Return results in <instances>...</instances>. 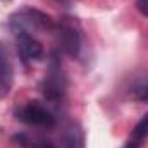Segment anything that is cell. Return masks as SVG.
<instances>
[{"mask_svg":"<svg viewBox=\"0 0 148 148\" xmlns=\"http://www.w3.org/2000/svg\"><path fill=\"white\" fill-rule=\"evenodd\" d=\"M10 26L19 33H28V29H52V21L48 16L35 9H23L10 16Z\"/></svg>","mask_w":148,"mask_h":148,"instance_id":"6da1fadb","label":"cell"},{"mask_svg":"<svg viewBox=\"0 0 148 148\" xmlns=\"http://www.w3.org/2000/svg\"><path fill=\"white\" fill-rule=\"evenodd\" d=\"M17 119L23 121L24 124H29V126H43V127H48V126H53L55 124V117L52 115V112L47 110L36 100H31L26 105H23L17 110Z\"/></svg>","mask_w":148,"mask_h":148,"instance_id":"7a4b0ae2","label":"cell"},{"mask_svg":"<svg viewBox=\"0 0 148 148\" xmlns=\"http://www.w3.org/2000/svg\"><path fill=\"white\" fill-rule=\"evenodd\" d=\"M41 91L48 100H59L66 91V77H64L62 69H60L55 57L52 59L47 76L41 83Z\"/></svg>","mask_w":148,"mask_h":148,"instance_id":"3957f363","label":"cell"},{"mask_svg":"<svg viewBox=\"0 0 148 148\" xmlns=\"http://www.w3.org/2000/svg\"><path fill=\"white\" fill-rule=\"evenodd\" d=\"M14 83V64L9 50L0 45V98H5L10 93Z\"/></svg>","mask_w":148,"mask_h":148,"instance_id":"277c9868","label":"cell"},{"mask_svg":"<svg viewBox=\"0 0 148 148\" xmlns=\"http://www.w3.org/2000/svg\"><path fill=\"white\" fill-rule=\"evenodd\" d=\"M59 40H60V45H62V50L71 55L76 57L79 53V48H81V36L77 33V29L74 28V24L71 23H62L60 24V31H59Z\"/></svg>","mask_w":148,"mask_h":148,"instance_id":"5b68a950","label":"cell"},{"mask_svg":"<svg viewBox=\"0 0 148 148\" xmlns=\"http://www.w3.org/2000/svg\"><path fill=\"white\" fill-rule=\"evenodd\" d=\"M17 48L19 55L24 62L28 60H36L43 55V47L36 38H33L29 33H19L17 36Z\"/></svg>","mask_w":148,"mask_h":148,"instance_id":"8992f818","label":"cell"},{"mask_svg":"<svg viewBox=\"0 0 148 148\" xmlns=\"http://www.w3.org/2000/svg\"><path fill=\"white\" fill-rule=\"evenodd\" d=\"M66 148H84V133L77 122H71L64 134Z\"/></svg>","mask_w":148,"mask_h":148,"instance_id":"52a82bcc","label":"cell"},{"mask_svg":"<svg viewBox=\"0 0 148 148\" xmlns=\"http://www.w3.org/2000/svg\"><path fill=\"white\" fill-rule=\"evenodd\" d=\"M14 141H17V145H23V147L28 148H53V145L41 138V136H31V134H26V133H19L14 136Z\"/></svg>","mask_w":148,"mask_h":148,"instance_id":"ba28073f","label":"cell"},{"mask_svg":"<svg viewBox=\"0 0 148 148\" xmlns=\"http://www.w3.org/2000/svg\"><path fill=\"white\" fill-rule=\"evenodd\" d=\"M147 136H148V114L143 115V119L134 126V129H133V133H131V141L140 143V141H143Z\"/></svg>","mask_w":148,"mask_h":148,"instance_id":"9c48e42d","label":"cell"},{"mask_svg":"<svg viewBox=\"0 0 148 148\" xmlns=\"http://www.w3.org/2000/svg\"><path fill=\"white\" fill-rule=\"evenodd\" d=\"M136 5H138V10H140L141 14L148 16V0H138Z\"/></svg>","mask_w":148,"mask_h":148,"instance_id":"30bf717a","label":"cell"},{"mask_svg":"<svg viewBox=\"0 0 148 148\" xmlns=\"http://www.w3.org/2000/svg\"><path fill=\"white\" fill-rule=\"evenodd\" d=\"M126 148H138V143H134V141H129V143L126 145Z\"/></svg>","mask_w":148,"mask_h":148,"instance_id":"8fae6325","label":"cell"},{"mask_svg":"<svg viewBox=\"0 0 148 148\" xmlns=\"http://www.w3.org/2000/svg\"><path fill=\"white\" fill-rule=\"evenodd\" d=\"M5 2H9V0H5Z\"/></svg>","mask_w":148,"mask_h":148,"instance_id":"7c38bea8","label":"cell"}]
</instances>
